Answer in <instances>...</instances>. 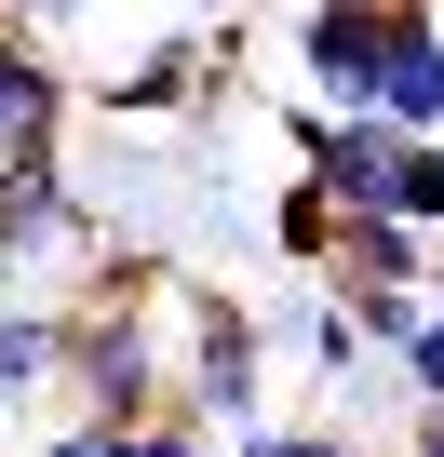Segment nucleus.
<instances>
[{"label": "nucleus", "mask_w": 444, "mask_h": 457, "mask_svg": "<svg viewBox=\"0 0 444 457\" xmlns=\"http://www.w3.org/2000/svg\"><path fill=\"white\" fill-rule=\"evenodd\" d=\"M188 430H256L270 417V350H256V310L215 296V283H175V390H162Z\"/></svg>", "instance_id": "1"}, {"label": "nucleus", "mask_w": 444, "mask_h": 457, "mask_svg": "<svg viewBox=\"0 0 444 457\" xmlns=\"http://www.w3.org/2000/svg\"><path fill=\"white\" fill-rule=\"evenodd\" d=\"M108 243H95V202L68 188V162L41 148V162H0V270H14V296H54V283H81Z\"/></svg>", "instance_id": "2"}, {"label": "nucleus", "mask_w": 444, "mask_h": 457, "mask_svg": "<svg viewBox=\"0 0 444 457\" xmlns=\"http://www.w3.org/2000/svg\"><path fill=\"white\" fill-rule=\"evenodd\" d=\"M404 135L377 108H297V188H323V215H390Z\"/></svg>", "instance_id": "3"}, {"label": "nucleus", "mask_w": 444, "mask_h": 457, "mask_svg": "<svg viewBox=\"0 0 444 457\" xmlns=\"http://www.w3.org/2000/svg\"><path fill=\"white\" fill-rule=\"evenodd\" d=\"M377 28H390V0H310V14H297L310 108H377Z\"/></svg>", "instance_id": "4"}, {"label": "nucleus", "mask_w": 444, "mask_h": 457, "mask_svg": "<svg viewBox=\"0 0 444 457\" xmlns=\"http://www.w3.org/2000/svg\"><path fill=\"white\" fill-rule=\"evenodd\" d=\"M377 121L444 135V14L431 0H390V28H377Z\"/></svg>", "instance_id": "5"}, {"label": "nucleus", "mask_w": 444, "mask_h": 457, "mask_svg": "<svg viewBox=\"0 0 444 457\" xmlns=\"http://www.w3.org/2000/svg\"><path fill=\"white\" fill-rule=\"evenodd\" d=\"M256 350H270V363H297L310 390H350V377H364V337H350V310H337V283H323V270H310L283 310H256Z\"/></svg>", "instance_id": "6"}, {"label": "nucleus", "mask_w": 444, "mask_h": 457, "mask_svg": "<svg viewBox=\"0 0 444 457\" xmlns=\"http://www.w3.org/2000/svg\"><path fill=\"white\" fill-rule=\"evenodd\" d=\"M202 68H230V28H188V14H175V41H162V54H135V68L108 81V108H121V121H162V108H188V81H202Z\"/></svg>", "instance_id": "7"}, {"label": "nucleus", "mask_w": 444, "mask_h": 457, "mask_svg": "<svg viewBox=\"0 0 444 457\" xmlns=\"http://www.w3.org/2000/svg\"><path fill=\"white\" fill-rule=\"evenodd\" d=\"M54 135H68V68L14 41V54H0V162H41Z\"/></svg>", "instance_id": "8"}, {"label": "nucleus", "mask_w": 444, "mask_h": 457, "mask_svg": "<svg viewBox=\"0 0 444 457\" xmlns=\"http://www.w3.org/2000/svg\"><path fill=\"white\" fill-rule=\"evenodd\" d=\"M431 270V243L404 215H337V243H323V283H417Z\"/></svg>", "instance_id": "9"}, {"label": "nucleus", "mask_w": 444, "mask_h": 457, "mask_svg": "<svg viewBox=\"0 0 444 457\" xmlns=\"http://www.w3.org/2000/svg\"><path fill=\"white\" fill-rule=\"evenodd\" d=\"M390 377L417 390V417H444V310H417V323L390 337Z\"/></svg>", "instance_id": "10"}, {"label": "nucleus", "mask_w": 444, "mask_h": 457, "mask_svg": "<svg viewBox=\"0 0 444 457\" xmlns=\"http://www.w3.org/2000/svg\"><path fill=\"white\" fill-rule=\"evenodd\" d=\"M230 457H364V444H350V430H323V417H283V430L256 417V430H230Z\"/></svg>", "instance_id": "11"}, {"label": "nucleus", "mask_w": 444, "mask_h": 457, "mask_svg": "<svg viewBox=\"0 0 444 457\" xmlns=\"http://www.w3.org/2000/svg\"><path fill=\"white\" fill-rule=\"evenodd\" d=\"M270 243H283L297 270H323V243H337V215H323V188H283V202H270Z\"/></svg>", "instance_id": "12"}, {"label": "nucleus", "mask_w": 444, "mask_h": 457, "mask_svg": "<svg viewBox=\"0 0 444 457\" xmlns=\"http://www.w3.org/2000/svg\"><path fill=\"white\" fill-rule=\"evenodd\" d=\"M108 457H215V430H188V417H135V430H108Z\"/></svg>", "instance_id": "13"}, {"label": "nucleus", "mask_w": 444, "mask_h": 457, "mask_svg": "<svg viewBox=\"0 0 444 457\" xmlns=\"http://www.w3.org/2000/svg\"><path fill=\"white\" fill-rule=\"evenodd\" d=\"M28 457H108V430H95V417H68V430H54V444H28Z\"/></svg>", "instance_id": "14"}, {"label": "nucleus", "mask_w": 444, "mask_h": 457, "mask_svg": "<svg viewBox=\"0 0 444 457\" xmlns=\"http://www.w3.org/2000/svg\"><path fill=\"white\" fill-rule=\"evenodd\" d=\"M14 14H28V28H81V14H95V0H14Z\"/></svg>", "instance_id": "15"}, {"label": "nucleus", "mask_w": 444, "mask_h": 457, "mask_svg": "<svg viewBox=\"0 0 444 457\" xmlns=\"http://www.w3.org/2000/svg\"><path fill=\"white\" fill-rule=\"evenodd\" d=\"M175 14H188V28H230V14H243V0H175Z\"/></svg>", "instance_id": "16"}, {"label": "nucleus", "mask_w": 444, "mask_h": 457, "mask_svg": "<svg viewBox=\"0 0 444 457\" xmlns=\"http://www.w3.org/2000/svg\"><path fill=\"white\" fill-rule=\"evenodd\" d=\"M404 457H444V417H417V444H404Z\"/></svg>", "instance_id": "17"}, {"label": "nucleus", "mask_w": 444, "mask_h": 457, "mask_svg": "<svg viewBox=\"0 0 444 457\" xmlns=\"http://www.w3.org/2000/svg\"><path fill=\"white\" fill-rule=\"evenodd\" d=\"M0 296H14V270H0Z\"/></svg>", "instance_id": "18"}, {"label": "nucleus", "mask_w": 444, "mask_h": 457, "mask_svg": "<svg viewBox=\"0 0 444 457\" xmlns=\"http://www.w3.org/2000/svg\"><path fill=\"white\" fill-rule=\"evenodd\" d=\"M431 14H444V0H431Z\"/></svg>", "instance_id": "19"}]
</instances>
